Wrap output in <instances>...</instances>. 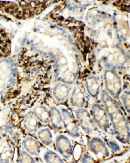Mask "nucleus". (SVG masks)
<instances>
[{
	"label": "nucleus",
	"instance_id": "obj_1",
	"mask_svg": "<svg viewBox=\"0 0 130 163\" xmlns=\"http://www.w3.org/2000/svg\"><path fill=\"white\" fill-rule=\"evenodd\" d=\"M102 100L107 110L117 139L122 143H129L130 127L121 110L107 93H103Z\"/></svg>",
	"mask_w": 130,
	"mask_h": 163
},
{
	"label": "nucleus",
	"instance_id": "obj_2",
	"mask_svg": "<svg viewBox=\"0 0 130 163\" xmlns=\"http://www.w3.org/2000/svg\"><path fill=\"white\" fill-rule=\"evenodd\" d=\"M92 113L95 123L102 131L107 132L110 129V123L108 114L104 108L99 104H94Z\"/></svg>",
	"mask_w": 130,
	"mask_h": 163
},
{
	"label": "nucleus",
	"instance_id": "obj_3",
	"mask_svg": "<svg viewBox=\"0 0 130 163\" xmlns=\"http://www.w3.org/2000/svg\"><path fill=\"white\" fill-rule=\"evenodd\" d=\"M63 127L66 133L72 138H79L80 136L79 127L74 116L66 110L62 112Z\"/></svg>",
	"mask_w": 130,
	"mask_h": 163
},
{
	"label": "nucleus",
	"instance_id": "obj_4",
	"mask_svg": "<svg viewBox=\"0 0 130 163\" xmlns=\"http://www.w3.org/2000/svg\"><path fill=\"white\" fill-rule=\"evenodd\" d=\"M106 87L113 96L117 97L121 91V84L118 75L111 70H108L105 75Z\"/></svg>",
	"mask_w": 130,
	"mask_h": 163
},
{
	"label": "nucleus",
	"instance_id": "obj_5",
	"mask_svg": "<svg viewBox=\"0 0 130 163\" xmlns=\"http://www.w3.org/2000/svg\"><path fill=\"white\" fill-rule=\"evenodd\" d=\"M89 149L100 159H105L110 156V152L105 142L101 139L94 137L88 143Z\"/></svg>",
	"mask_w": 130,
	"mask_h": 163
},
{
	"label": "nucleus",
	"instance_id": "obj_6",
	"mask_svg": "<svg viewBox=\"0 0 130 163\" xmlns=\"http://www.w3.org/2000/svg\"><path fill=\"white\" fill-rule=\"evenodd\" d=\"M78 123L83 131L88 134L93 132L95 124L89 113L85 110H78L76 112Z\"/></svg>",
	"mask_w": 130,
	"mask_h": 163
},
{
	"label": "nucleus",
	"instance_id": "obj_7",
	"mask_svg": "<svg viewBox=\"0 0 130 163\" xmlns=\"http://www.w3.org/2000/svg\"><path fill=\"white\" fill-rule=\"evenodd\" d=\"M56 146L58 152L64 158L70 160L73 156V146L68 137L59 135L56 140Z\"/></svg>",
	"mask_w": 130,
	"mask_h": 163
},
{
	"label": "nucleus",
	"instance_id": "obj_8",
	"mask_svg": "<svg viewBox=\"0 0 130 163\" xmlns=\"http://www.w3.org/2000/svg\"><path fill=\"white\" fill-rule=\"evenodd\" d=\"M85 102L84 93L79 88L74 89L71 98V103L74 106L77 107L82 106Z\"/></svg>",
	"mask_w": 130,
	"mask_h": 163
},
{
	"label": "nucleus",
	"instance_id": "obj_9",
	"mask_svg": "<svg viewBox=\"0 0 130 163\" xmlns=\"http://www.w3.org/2000/svg\"><path fill=\"white\" fill-rule=\"evenodd\" d=\"M51 121L52 126L54 129L60 130L63 128L62 116L58 110H52Z\"/></svg>",
	"mask_w": 130,
	"mask_h": 163
},
{
	"label": "nucleus",
	"instance_id": "obj_10",
	"mask_svg": "<svg viewBox=\"0 0 130 163\" xmlns=\"http://www.w3.org/2000/svg\"><path fill=\"white\" fill-rule=\"evenodd\" d=\"M24 146L31 154L37 155L39 153L40 146L36 140L33 138H28L25 139Z\"/></svg>",
	"mask_w": 130,
	"mask_h": 163
},
{
	"label": "nucleus",
	"instance_id": "obj_11",
	"mask_svg": "<svg viewBox=\"0 0 130 163\" xmlns=\"http://www.w3.org/2000/svg\"><path fill=\"white\" fill-rule=\"evenodd\" d=\"M86 85L88 91L91 96H96L98 95L99 86L95 77H90L89 78L86 82Z\"/></svg>",
	"mask_w": 130,
	"mask_h": 163
},
{
	"label": "nucleus",
	"instance_id": "obj_12",
	"mask_svg": "<svg viewBox=\"0 0 130 163\" xmlns=\"http://www.w3.org/2000/svg\"><path fill=\"white\" fill-rule=\"evenodd\" d=\"M38 137L43 143L50 145L52 142V135L51 131L47 129L41 130L38 133Z\"/></svg>",
	"mask_w": 130,
	"mask_h": 163
},
{
	"label": "nucleus",
	"instance_id": "obj_13",
	"mask_svg": "<svg viewBox=\"0 0 130 163\" xmlns=\"http://www.w3.org/2000/svg\"><path fill=\"white\" fill-rule=\"evenodd\" d=\"M69 94V89L65 85H60L55 90V96L57 98L60 100H64L66 99Z\"/></svg>",
	"mask_w": 130,
	"mask_h": 163
},
{
	"label": "nucleus",
	"instance_id": "obj_14",
	"mask_svg": "<svg viewBox=\"0 0 130 163\" xmlns=\"http://www.w3.org/2000/svg\"><path fill=\"white\" fill-rule=\"evenodd\" d=\"M35 114L37 118L43 123H47L48 121L49 115L46 110L42 107H37L35 110Z\"/></svg>",
	"mask_w": 130,
	"mask_h": 163
},
{
	"label": "nucleus",
	"instance_id": "obj_15",
	"mask_svg": "<svg viewBox=\"0 0 130 163\" xmlns=\"http://www.w3.org/2000/svg\"><path fill=\"white\" fill-rule=\"evenodd\" d=\"M44 159L48 163H64L62 158L55 152L48 151L45 155Z\"/></svg>",
	"mask_w": 130,
	"mask_h": 163
},
{
	"label": "nucleus",
	"instance_id": "obj_16",
	"mask_svg": "<svg viewBox=\"0 0 130 163\" xmlns=\"http://www.w3.org/2000/svg\"><path fill=\"white\" fill-rule=\"evenodd\" d=\"M25 129L29 131H36L37 129V120L33 117H29L25 120Z\"/></svg>",
	"mask_w": 130,
	"mask_h": 163
},
{
	"label": "nucleus",
	"instance_id": "obj_17",
	"mask_svg": "<svg viewBox=\"0 0 130 163\" xmlns=\"http://www.w3.org/2000/svg\"><path fill=\"white\" fill-rule=\"evenodd\" d=\"M20 162H28V163L34 162V158L25 152H23V154L21 155Z\"/></svg>",
	"mask_w": 130,
	"mask_h": 163
},
{
	"label": "nucleus",
	"instance_id": "obj_18",
	"mask_svg": "<svg viewBox=\"0 0 130 163\" xmlns=\"http://www.w3.org/2000/svg\"><path fill=\"white\" fill-rule=\"evenodd\" d=\"M6 77V75L5 74L3 73L1 76V79H2V80H4V79H5Z\"/></svg>",
	"mask_w": 130,
	"mask_h": 163
},
{
	"label": "nucleus",
	"instance_id": "obj_19",
	"mask_svg": "<svg viewBox=\"0 0 130 163\" xmlns=\"http://www.w3.org/2000/svg\"><path fill=\"white\" fill-rule=\"evenodd\" d=\"M4 84V82H3V80H0V88L2 87V86Z\"/></svg>",
	"mask_w": 130,
	"mask_h": 163
},
{
	"label": "nucleus",
	"instance_id": "obj_20",
	"mask_svg": "<svg viewBox=\"0 0 130 163\" xmlns=\"http://www.w3.org/2000/svg\"><path fill=\"white\" fill-rule=\"evenodd\" d=\"M0 69H1V67H0Z\"/></svg>",
	"mask_w": 130,
	"mask_h": 163
},
{
	"label": "nucleus",
	"instance_id": "obj_21",
	"mask_svg": "<svg viewBox=\"0 0 130 163\" xmlns=\"http://www.w3.org/2000/svg\"><path fill=\"white\" fill-rule=\"evenodd\" d=\"M0 97H1V94H0Z\"/></svg>",
	"mask_w": 130,
	"mask_h": 163
}]
</instances>
